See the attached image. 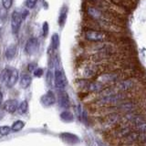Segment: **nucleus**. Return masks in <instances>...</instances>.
<instances>
[{
  "mask_svg": "<svg viewBox=\"0 0 146 146\" xmlns=\"http://www.w3.org/2000/svg\"><path fill=\"white\" fill-rule=\"evenodd\" d=\"M134 126L136 128V130L138 131L140 133H141V132H146V121L145 120L141 121L139 123H137V124L134 125Z\"/></svg>",
  "mask_w": 146,
  "mask_h": 146,
  "instance_id": "obj_25",
  "label": "nucleus"
},
{
  "mask_svg": "<svg viewBox=\"0 0 146 146\" xmlns=\"http://www.w3.org/2000/svg\"><path fill=\"white\" fill-rule=\"evenodd\" d=\"M25 127V122L23 121H16L11 125V130L13 131H19Z\"/></svg>",
  "mask_w": 146,
  "mask_h": 146,
  "instance_id": "obj_22",
  "label": "nucleus"
},
{
  "mask_svg": "<svg viewBox=\"0 0 146 146\" xmlns=\"http://www.w3.org/2000/svg\"><path fill=\"white\" fill-rule=\"evenodd\" d=\"M84 38L90 42H102L109 38V36L106 32L103 31L87 29L84 31Z\"/></svg>",
  "mask_w": 146,
  "mask_h": 146,
  "instance_id": "obj_2",
  "label": "nucleus"
},
{
  "mask_svg": "<svg viewBox=\"0 0 146 146\" xmlns=\"http://www.w3.org/2000/svg\"><path fill=\"white\" fill-rule=\"evenodd\" d=\"M17 52V48L16 45H10L9 47L6 49V58L7 59H12L16 57Z\"/></svg>",
  "mask_w": 146,
  "mask_h": 146,
  "instance_id": "obj_19",
  "label": "nucleus"
},
{
  "mask_svg": "<svg viewBox=\"0 0 146 146\" xmlns=\"http://www.w3.org/2000/svg\"><path fill=\"white\" fill-rule=\"evenodd\" d=\"M48 30H49V27H48V22H44L43 23V26H42V33H43V36H47L48 34Z\"/></svg>",
  "mask_w": 146,
  "mask_h": 146,
  "instance_id": "obj_29",
  "label": "nucleus"
},
{
  "mask_svg": "<svg viewBox=\"0 0 146 146\" xmlns=\"http://www.w3.org/2000/svg\"><path fill=\"white\" fill-rule=\"evenodd\" d=\"M39 48V42L36 38H30L27 41L25 46V51L27 55H33L36 53Z\"/></svg>",
  "mask_w": 146,
  "mask_h": 146,
  "instance_id": "obj_6",
  "label": "nucleus"
},
{
  "mask_svg": "<svg viewBox=\"0 0 146 146\" xmlns=\"http://www.w3.org/2000/svg\"><path fill=\"white\" fill-rule=\"evenodd\" d=\"M56 102V96L51 90L46 92L42 97H41V103L46 107H50Z\"/></svg>",
  "mask_w": 146,
  "mask_h": 146,
  "instance_id": "obj_9",
  "label": "nucleus"
},
{
  "mask_svg": "<svg viewBox=\"0 0 146 146\" xmlns=\"http://www.w3.org/2000/svg\"><path fill=\"white\" fill-rule=\"evenodd\" d=\"M97 73V68L94 66H87L84 68V71H83V77L85 79H90V78H92L96 75Z\"/></svg>",
  "mask_w": 146,
  "mask_h": 146,
  "instance_id": "obj_18",
  "label": "nucleus"
},
{
  "mask_svg": "<svg viewBox=\"0 0 146 146\" xmlns=\"http://www.w3.org/2000/svg\"><path fill=\"white\" fill-rule=\"evenodd\" d=\"M0 79L5 86L7 88H12L17 83L18 80H19V72L15 68H6L2 70Z\"/></svg>",
  "mask_w": 146,
  "mask_h": 146,
  "instance_id": "obj_1",
  "label": "nucleus"
},
{
  "mask_svg": "<svg viewBox=\"0 0 146 146\" xmlns=\"http://www.w3.org/2000/svg\"><path fill=\"white\" fill-rule=\"evenodd\" d=\"M120 120V114L117 112H112L110 113L105 117V121H106L109 125H113Z\"/></svg>",
  "mask_w": 146,
  "mask_h": 146,
  "instance_id": "obj_17",
  "label": "nucleus"
},
{
  "mask_svg": "<svg viewBox=\"0 0 146 146\" xmlns=\"http://www.w3.org/2000/svg\"><path fill=\"white\" fill-rule=\"evenodd\" d=\"M67 84H68V80L65 76V73L63 72L61 68H57L54 71V85H55V87L59 90H63L66 88Z\"/></svg>",
  "mask_w": 146,
  "mask_h": 146,
  "instance_id": "obj_3",
  "label": "nucleus"
},
{
  "mask_svg": "<svg viewBox=\"0 0 146 146\" xmlns=\"http://www.w3.org/2000/svg\"><path fill=\"white\" fill-rule=\"evenodd\" d=\"M98 81L100 83L106 84V83H113V82H118L119 75L114 72H109V73H103V74L100 75L98 77Z\"/></svg>",
  "mask_w": 146,
  "mask_h": 146,
  "instance_id": "obj_7",
  "label": "nucleus"
},
{
  "mask_svg": "<svg viewBox=\"0 0 146 146\" xmlns=\"http://www.w3.org/2000/svg\"><path fill=\"white\" fill-rule=\"evenodd\" d=\"M36 68L38 67H36V63H30V64H29V66H27V70H29V71H30V72H34Z\"/></svg>",
  "mask_w": 146,
  "mask_h": 146,
  "instance_id": "obj_31",
  "label": "nucleus"
},
{
  "mask_svg": "<svg viewBox=\"0 0 146 146\" xmlns=\"http://www.w3.org/2000/svg\"><path fill=\"white\" fill-rule=\"evenodd\" d=\"M33 73H34V75H35L36 77H38V78H40L41 76L43 75L44 70H43L41 68H36V70H35Z\"/></svg>",
  "mask_w": 146,
  "mask_h": 146,
  "instance_id": "obj_30",
  "label": "nucleus"
},
{
  "mask_svg": "<svg viewBox=\"0 0 146 146\" xmlns=\"http://www.w3.org/2000/svg\"><path fill=\"white\" fill-rule=\"evenodd\" d=\"M2 103H3V93L0 91V106L2 105Z\"/></svg>",
  "mask_w": 146,
  "mask_h": 146,
  "instance_id": "obj_33",
  "label": "nucleus"
},
{
  "mask_svg": "<svg viewBox=\"0 0 146 146\" xmlns=\"http://www.w3.org/2000/svg\"><path fill=\"white\" fill-rule=\"evenodd\" d=\"M117 107L119 110H121L122 111H126V112H131L133 110L135 109V104L131 102H121L117 105Z\"/></svg>",
  "mask_w": 146,
  "mask_h": 146,
  "instance_id": "obj_13",
  "label": "nucleus"
},
{
  "mask_svg": "<svg viewBox=\"0 0 146 146\" xmlns=\"http://www.w3.org/2000/svg\"><path fill=\"white\" fill-rule=\"evenodd\" d=\"M2 5L4 8L9 9L13 5V0H2Z\"/></svg>",
  "mask_w": 146,
  "mask_h": 146,
  "instance_id": "obj_28",
  "label": "nucleus"
},
{
  "mask_svg": "<svg viewBox=\"0 0 146 146\" xmlns=\"http://www.w3.org/2000/svg\"><path fill=\"white\" fill-rule=\"evenodd\" d=\"M60 118H61L62 121H67V122L73 121V120H74V116H73V114L68 111H65L61 112Z\"/></svg>",
  "mask_w": 146,
  "mask_h": 146,
  "instance_id": "obj_21",
  "label": "nucleus"
},
{
  "mask_svg": "<svg viewBox=\"0 0 146 146\" xmlns=\"http://www.w3.org/2000/svg\"><path fill=\"white\" fill-rule=\"evenodd\" d=\"M132 87H133V81L131 80H125L122 81H118L116 83V90H118V91H120V92L129 90L130 89L132 88Z\"/></svg>",
  "mask_w": 146,
  "mask_h": 146,
  "instance_id": "obj_11",
  "label": "nucleus"
},
{
  "mask_svg": "<svg viewBox=\"0 0 146 146\" xmlns=\"http://www.w3.org/2000/svg\"><path fill=\"white\" fill-rule=\"evenodd\" d=\"M87 14H88V16L92 18L93 20L104 23L105 16L100 8L96 7H87Z\"/></svg>",
  "mask_w": 146,
  "mask_h": 146,
  "instance_id": "obj_5",
  "label": "nucleus"
},
{
  "mask_svg": "<svg viewBox=\"0 0 146 146\" xmlns=\"http://www.w3.org/2000/svg\"><path fill=\"white\" fill-rule=\"evenodd\" d=\"M53 78H54V75L52 74V72L50 70H48L47 73V81H48V84H50V82H51V80H53Z\"/></svg>",
  "mask_w": 146,
  "mask_h": 146,
  "instance_id": "obj_32",
  "label": "nucleus"
},
{
  "mask_svg": "<svg viewBox=\"0 0 146 146\" xmlns=\"http://www.w3.org/2000/svg\"><path fill=\"white\" fill-rule=\"evenodd\" d=\"M105 88L104 87V84L100 83V81H90V84L88 86V89H87V90L90 91V92H100L103 89Z\"/></svg>",
  "mask_w": 146,
  "mask_h": 146,
  "instance_id": "obj_12",
  "label": "nucleus"
},
{
  "mask_svg": "<svg viewBox=\"0 0 146 146\" xmlns=\"http://www.w3.org/2000/svg\"><path fill=\"white\" fill-rule=\"evenodd\" d=\"M68 8L67 6H63V7L61 8L60 13H59V17H58V25L60 27H64L68 17Z\"/></svg>",
  "mask_w": 146,
  "mask_h": 146,
  "instance_id": "obj_16",
  "label": "nucleus"
},
{
  "mask_svg": "<svg viewBox=\"0 0 146 146\" xmlns=\"http://www.w3.org/2000/svg\"><path fill=\"white\" fill-rule=\"evenodd\" d=\"M25 19L23 18L21 13L17 10H15L11 15V29H12V32L13 34H17L18 31H19L21 25L23 21Z\"/></svg>",
  "mask_w": 146,
  "mask_h": 146,
  "instance_id": "obj_4",
  "label": "nucleus"
},
{
  "mask_svg": "<svg viewBox=\"0 0 146 146\" xmlns=\"http://www.w3.org/2000/svg\"><path fill=\"white\" fill-rule=\"evenodd\" d=\"M58 102L59 107L62 108V109H68V107H70V105L68 94L67 92H65V91H63V90H61L60 92H59V94H58Z\"/></svg>",
  "mask_w": 146,
  "mask_h": 146,
  "instance_id": "obj_10",
  "label": "nucleus"
},
{
  "mask_svg": "<svg viewBox=\"0 0 146 146\" xmlns=\"http://www.w3.org/2000/svg\"><path fill=\"white\" fill-rule=\"evenodd\" d=\"M29 111V103H27V100H22V102L18 105L17 108V112L20 114V115H24Z\"/></svg>",
  "mask_w": 146,
  "mask_h": 146,
  "instance_id": "obj_20",
  "label": "nucleus"
},
{
  "mask_svg": "<svg viewBox=\"0 0 146 146\" xmlns=\"http://www.w3.org/2000/svg\"><path fill=\"white\" fill-rule=\"evenodd\" d=\"M36 2H38V0H26L25 5H26L27 8L32 9V8H34V7H35Z\"/></svg>",
  "mask_w": 146,
  "mask_h": 146,
  "instance_id": "obj_27",
  "label": "nucleus"
},
{
  "mask_svg": "<svg viewBox=\"0 0 146 146\" xmlns=\"http://www.w3.org/2000/svg\"><path fill=\"white\" fill-rule=\"evenodd\" d=\"M11 127L10 126H7V125H3V126H0V135L2 136H7L10 133L11 131Z\"/></svg>",
  "mask_w": 146,
  "mask_h": 146,
  "instance_id": "obj_26",
  "label": "nucleus"
},
{
  "mask_svg": "<svg viewBox=\"0 0 146 146\" xmlns=\"http://www.w3.org/2000/svg\"><path fill=\"white\" fill-rule=\"evenodd\" d=\"M32 82V78L29 74H23L19 79V85L22 89H27Z\"/></svg>",
  "mask_w": 146,
  "mask_h": 146,
  "instance_id": "obj_15",
  "label": "nucleus"
},
{
  "mask_svg": "<svg viewBox=\"0 0 146 146\" xmlns=\"http://www.w3.org/2000/svg\"><path fill=\"white\" fill-rule=\"evenodd\" d=\"M18 105L19 102H17V100L16 99H9L4 102L3 104V108L4 110L8 113H14L17 111Z\"/></svg>",
  "mask_w": 146,
  "mask_h": 146,
  "instance_id": "obj_8",
  "label": "nucleus"
},
{
  "mask_svg": "<svg viewBox=\"0 0 146 146\" xmlns=\"http://www.w3.org/2000/svg\"><path fill=\"white\" fill-rule=\"evenodd\" d=\"M51 47L54 50H56L59 47V36L57 33L53 34L51 36Z\"/></svg>",
  "mask_w": 146,
  "mask_h": 146,
  "instance_id": "obj_24",
  "label": "nucleus"
},
{
  "mask_svg": "<svg viewBox=\"0 0 146 146\" xmlns=\"http://www.w3.org/2000/svg\"><path fill=\"white\" fill-rule=\"evenodd\" d=\"M139 138V133L138 132H130L127 136H125V141L126 143H132V141H137Z\"/></svg>",
  "mask_w": 146,
  "mask_h": 146,
  "instance_id": "obj_23",
  "label": "nucleus"
},
{
  "mask_svg": "<svg viewBox=\"0 0 146 146\" xmlns=\"http://www.w3.org/2000/svg\"><path fill=\"white\" fill-rule=\"evenodd\" d=\"M60 137L65 143H70V144H75L76 143L79 141L78 137L74 134H72V133H70V132H65V133L61 134Z\"/></svg>",
  "mask_w": 146,
  "mask_h": 146,
  "instance_id": "obj_14",
  "label": "nucleus"
},
{
  "mask_svg": "<svg viewBox=\"0 0 146 146\" xmlns=\"http://www.w3.org/2000/svg\"><path fill=\"white\" fill-rule=\"evenodd\" d=\"M2 34H3V29L1 27H0V38H1V36H2Z\"/></svg>",
  "mask_w": 146,
  "mask_h": 146,
  "instance_id": "obj_34",
  "label": "nucleus"
}]
</instances>
